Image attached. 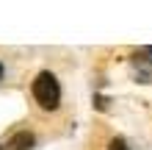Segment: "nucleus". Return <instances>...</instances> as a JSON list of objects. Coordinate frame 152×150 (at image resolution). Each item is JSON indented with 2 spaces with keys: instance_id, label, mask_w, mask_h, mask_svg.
Returning a JSON list of instances; mask_svg holds the SVG:
<instances>
[{
  "instance_id": "obj_1",
  "label": "nucleus",
  "mask_w": 152,
  "mask_h": 150,
  "mask_svg": "<svg viewBox=\"0 0 152 150\" xmlns=\"http://www.w3.org/2000/svg\"><path fill=\"white\" fill-rule=\"evenodd\" d=\"M33 98L42 109H56L61 103V86L53 72H39L33 81Z\"/></svg>"
},
{
  "instance_id": "obj_2",
  "label": "nucleus",
  "mask_w": 152,
  "mask_h": 150,
  "mask_svg": "<svg viewBox=\"0 0 152 150\" xmlns=\"http://www.w3.org/2000/svg\"><path fill=\"white\" fill-rule=\"evenodd\" d=\"M31 145H33V136L28 131H22V134H17L11 142H8V150H28Z\"/></svg>"
},
{
  "instance_id": "obj_3",
  "label": "nucleus",
  "mask_w": 152,
  "mask_h": 150,
  "mask_svg": "<svg viewBox=\"0 0 152 150\" xmlns=\"http://www.w3.org/2000/svg\"><path fill=\"white\" fill-rule=\"evenodd\" d=\"M108 150H130V147H127V145H124V142H122V139H113V142H111V147H108Z\"/></svg>"
},
{
  "instance_id": "obj_4",
  "label": "nucleus",
  "mask_w": 152,
  "mask_h": 150,
  "mask_svg": "<svg viewBox=\"0 0 152 150\" xmlns=\"http://www.w3.org/2000/svg\"><path fill=\"white\" fill-rule=\"evenodd\" d=\"M147 53H149V56H152V47H147Z\"/></svg>"
},
{
  "instance_id": "obj_5",
  "label": "nucleus",
  "mask_w": 152,
  "mask_h": 150,
  "mask_svg": "<svg viewBox=\"0 0 152 150\" xmlns=\"http://www.w3.org/2000/svg\"><path fill=\"white\" fill-rule=\"evenodd\" d=\"M0 75H3V67H0Z\"/></svg>"
},
{
  "instance_id": "obj_6",
  "label": "nucleus",
  "mask_w": 152,
  "mask_h": 150,
  "mask_svg": "<svg viewBox=\"0 0 152 150\" xmlns=\"http://www.w3.org/2000/svg\"><path fill=\"white\" fill-rule=\"evenodd\" d=\"M0 150H3V147H0Z\"/></svg>"
}]
</instances>
